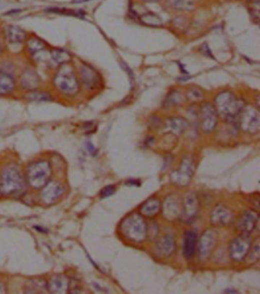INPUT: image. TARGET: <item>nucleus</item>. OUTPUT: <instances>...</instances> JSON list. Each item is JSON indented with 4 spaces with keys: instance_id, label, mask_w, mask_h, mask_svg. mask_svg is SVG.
Masks as SVG:
<instances>
[{
    "instance_id": "39448f33",
    "label": "nucleus",
    "mask_w": 260,
    "mask_h": 294,
    "mask_svg": "<svg viewBox=\"0 0 260 294\" xmlns=\"http://www.w3.org/2000/svg\"><path fill=\"white\" fill-rule=\"evenodd\" d=\"M24 180L20 173L12 167H7L0 176V193L8 196L21 191Z\"/></svg>"
},
{
    "instance_id": "6ab92c4d",
    "label": "nucleus",
    "mask_w": 260,
    "mask_h": 294,
    "mask_svg": "<svg viewBox=\"0 0 260 294\" xmlns=\"http://www.w3.org/2000/svg\"><path fill=\"white\" fill-rule=\"evenodd\" d=\"M198 245L197 233L193 230L186 231L183 239V254L186 258L191 259L194 257Z\"/></svg>"
},
{
    "instance_id": "473e14b6",
    "label": "nucleus",
    "mask_w": 260,
    "mask_h": 294,
    "mask_svg": "<svg viewBox=\"0 0 260 294\" xmlns=\"http://www.w3.org/2000/svg\"><path fill=\"white\" fill-rule=\"evenodd\" d=\"M187 97L191 101H200L203 97V93L200 89L192 87L187 92Z\"/></svg>"
},
{
    "instance_id": "c9c22d12",
    "label": "nucleus",
    "mask_w": 260,
    "mask_h": 294,
    "mask_svg": "<svg viewBox=\"0 0 260 294\" xmlns=\"http://www.w3.org/2000/svg\"><path fill=\"white\" fill-rule=\"evenodd\" d=\"M82 291L80 283L76 280H70L69 281L68 292L70 293H79Z\"/></svg>"
},
{
    "instance_id": "a19ab883",
    "label": "nucleus",
    "mask_w": 260,
    "mask_h": 294,
    "mask_svg": "<svg viewBox=\"0 0 260 294\" xmlns=\"http://www.w3.org/2000/svg\"><path fill=\"white\" fill-rule=\"evenodd\" d=\"M138 181H136V180H129V181L127 182V183H126V184L128 185H136V186H138Z\"/></svg>"
},
{
    "instance_id": "ea45409f",
    "label": "nucleus",
    "mask_w": 260,
    "mask_h": 294,
    "mask_svg": "<svg viewBox=\"0 0 260 294\" xmlns=\"http://www.w3.org/2000/svg\"><path fill=\"white\" fill-rule=\"evenodd\" d=\"M7 292L6 287L5 284L2 283V282H0V293H6Z\"/></svg>"
},
{
    "instance_id": "20e7f679",
    "label": "nucleus",
    "mask_w": 260,
    "mask_h": 294,
    "mask_svg": "<svg viewBox=\"0 0 260 294\" xmlns=\"http://www.w3.org/2000/svg\"><path fill=\"white\" fill-rule=\"evenodd\" d=\"M50 177L52 168L48 161H36L28 167V183L33 188H43L50 181Z\"/></svg>"
},
{
    "instance_id": "4c0bfd02",
    "label": "nucleus",
    "mask_w": 260,
    "mask_h": 294,
    "mask_svg": "<svg viewBox=\"0 0 260 294\" xmlns=\"http://www.w3.org/2000/svg\"><path fill=\"white\" fill-rule=\"evenodd\" d=\"M200 51H201L206 56L209 57V58H214L213 55H212V52H210V49H209L207 44H203V45H202L201 48H200Z\"/></svg>"
},
{
    "instance_id": "72a5a7b5",
    "label": "nucleus",
    "mask_w": 260,
    "mask_h": 294,
    "mask_svg": "<svg viewBox=\"0 0 260 294\" xmlns=\"http://www.w3.org/2000/svg\"><path fill=\"white\" fill-rule=\"evenodd\" d=\"M49 12L58 13V14L68 15V16H72V17H81L82 15L81 12L74 11V10H66V9H52V10H49Z\"/></svg>"
},
{
    "instance_id": "2f4dec72",
    "label": "nucleus",
    "mask_w": 260,
    "mask_h": 294,
    "mask_svg": "<svg viewBox=\"0 0 260 294\" xmlns=\"http://www.w3.org/2000/svg\"><path fill=\"white\" fill-rule=\"evenodd\" d=\"M182 101V96L180 95L178 92L174 91L170 93V95H168L167 98L164 101V106L165 107H171V106H176V105L180 103Z\"/></svg>"
},
{
    "instance_id": "4be33fe9",
    "label": "nucleus",
    "mask_w": 260,
    "mask_h": 294,
    "mask_svg": "<svg viewBox=\"0 0 260 294\" xmlns=\"http://www.w3.org/2000/svg\"><path fill=\"white\" fill-rule=\"evenodd\" d=\"M49 66H62L66 65L71 60V56L68 52L60 49H54L48 53V58H47Z\"/></svg>"
},
{
    "instance_id": "2eb2a0df",
    "label": "nucleus",
    "mask_w": 260,
    "mask_h": 294,
    "mask_svg": "<svg viewBox=\"0 0 260 294\" xmlns=\"http://www.w3.org/2000/svg\"><path fill=\"white\" fill-rule=\"evenodd\" d=\"M64 193V187L60 183L49 181L43 187L40 197L43 203L50 205L55 203Z\"/></svg>"
},
{
    "instance_id": "393cba45",
    "label": "nucleus",
    "mask_w": 260,
    "mask_h": 294,
    "mask_svg": "<svg viewBox=\"0 0 260 294\" xmlns=\"http://www.w3.org/2000/svg\"><path fill=\"white\" fill-rule=\"evenodd\" d=\"M16 81L12 76L6 72H0V95H7L14 91Z\"/></svg>"
},
{
    "instance_id": "6e6552de",
    "label": "nucleus",
    "mask_w": 260,
    "mask_h": 294,
    "mask_svg": "<svg viewBox=\"0 0 260 294\" xmlns=\"http://www.w3.org/2000/svg\"><path fill=\"white\" fill-rule=\"evenodd\" d=\"M218 234L216 230L207 229L202 234L198 241V253L202 260L209 258L217 247Z\"/></svg>"
},
{
    "instance_id": "dca6fc26",
    "label": "nucleus",
    "mask_w": 260,
    "mask_h": 294,
    "mask_svg": "<svg viewBox=\"0 0 260 294\" xmlns=\"http://www.w3.org/2000/svg\"><path fill=\"white\" fill-rule=\"evenodd\" d=\"M81 81L85 86L86 88L88 90H94L100 86L101 83V77L100 74L87 65H82L80 68Z\"/></svg>"
},
{
    "instance_id": "9d476101",
    "label": "nucleus",
    "mask_w": 260,
    "mask_h": 294,
    "mask_svg": "<svg viewBox=\"0 0 260 294\" xmlns=\"http://www.w3.org/2000/svg\"><path fill=\"white\" fill-rule=\"evenodd\" d=\"M200 209L197 196L193 193H188L182 200V212L180 219L186 223L193 222Z\"/></svg>"
},
{
    "instance_id": "cd10ccee",
    "label": "nucleus",
    "mask_w": 260,
    "mask_h": 294,
    "mask_svg": "<svg viewBox=\"0 0 260 294\" xmlns=\"http://www.w3.org/2000/svg\"><path fill=\"white\" fill-rule=\"evenodd\" d=\"M140 20L144 24L152 27H158L162 25V20L154 13H145L140 17Z\"/></svg>"
},
{
    "instance_id": "a878e982",
    "label": "nucleus",
    "mask_w": 260,
    "mask_h": 294,
    "mask_svg": "<svg viewBox=\"0 0 260 294\" xmlns=\"http://www.w3.org/2000/svg\"><path fill=\"white\" fill-rule=\"evenodd\" d=\"M5 34L7 40L11 43H22L26 37V32L23 29L14 26L6 28Z\"/></svg>"
},
{
    "instance_id": "ddd939ff",
    "label": "nucleus",
    "mask_w": 260,
    "mask_h": 294,
    "mask_svg": "<svg viewBox=\"0 0 260 294\" xmlns=\"http://www.w3.org/2000/svg\"><path fill=\"white\" fill-rule=\"evenodd\" d=\"M258 223V213L255 209H248L241 215L238 228L244 235H250L255 231Z\"/></svg>"
},
{
    "instance_id": "4468645a",
    "label": "nucleus",
    "mask_w": 260,
    "mask_h": 294,
    "mask_svg": "<svg viewBox=\"0 0 260 294\" xmlns=\"http://www.w3.org/2000/svg\"><path fill=\"white\" fill-rule=\"evenodd\" d=\"M233 219L234 215L232 211L223 205L216 206L210 215V223L214 226H228L232 224Z\"/></svg>"
},
{
    "instance_id": "aec40b11",
    "label": "nucleus",
    "mask_w": 260,
    "mask_h": 294,
    "mask_svg": "<svg viewBox=\"0 0 260 294\" xmlns=\"http://www.w3.org/2000/svg\"><path fill=\"white\" fill-rule=\"evenodd\" d=\"M21 84L22 87L26 90L34 91L40 87V77L38 74L33 70H26L22 74Z\"/></svg>"
},
{
    "instance_id": "b1692460",
    "label": "nucleus",
    "mask_w": 260,
    "mask_h": 294,
    "mask_svg": "<svg viewBox=\"0 0 260 294\" xmlns=\"http://www.w3.org/2000/svg\"><path fill=\"white\" fill-rule=\"evenodd\" d=\"M187 127H188V122L183 118H171L166 122V128L167 130L176 135L183 133Z\"/></svg>"
},
{
    "instance_id": "5701e85b",
    "label": "nucleus",
    "mask_w": 260,
    "mask_h": 294,
    "mask_svg": "<svg viewBox=\"0 0 260 294\" xmlns=\"http://www.w3.org/2000/svg\"><path fill=\"white\" fill-rule=\"evenodd\" d=\"M140 214L145 217H154L161 210V203L158 198L152 197L140 206Z\"/></svg>"
},
{
    "instance_id": "f704fd0d",
    "label": "nucleus",
    "mask_w": 260,
    "mask_h": 294,
    "mask_svg": "<svg viewBox=\"0 0 260 294\" xmlns=\"http://www.w3.org/2000/svg\"><path fill=\"white\" fill-rule=\"evenodd\" d=\"M158 233H159V228H158V225L155 223L150 224V225L148 224V229H146V238H150L151 239L152 238H156L158 236Z\"/></svg>"
},
{
    "instance_id": "7c9ffc66",
    "label": "nucleus",
    "mask_w": 260,
    "mask_h": 294,
    "mask_svg": "<svg viewBox=\"0 0 260 294\" xmlns=\"http://www.w3.org/2000/svg\"><path fill=\"white\" fill-rule=\"evenodd\" d=\"M171 4L174 8L178 10H192L194 7L192 0H171Z\"/></svg>"
},
{
    "instance_id": "0eeeda50",
    "label": "nucleus",
    "mask_w": 260,
    "mask_h": 294,
    "mask_svg": "<svg viewBox=\"0 0 260 294\" xmlns=\"http://www.w3.org/2000/svg\"><path fill=\"white\" fill-rule=\"evenodd\" d=\"M194 164L192 158H183L180 167L171 174V182L176 186L184 187L188 184L194 174Z\"/></svg>"
},
{
    "instance_id": "1a4fd4ad",
    "label": "nucleus",
    "mask_w": 260,
    "mask_h": 294,
    "mask_svg": "<svg viewBox=\"0 0 260 294\" xmlns=\"http://www.w3.org/2000/svg\"><path fill=\"white\" fill-rule=\"evenodd\" d=\"M252 242L248 235H241L235 238L229 246L230 257L235 261L240 262L245 260Z\"/></svg>"
},
{
    "instance_id": "bb28decb",
    "label": "nucleus",
    "mask_w": 260,
    "mask_h": 294,
    "mask_svg": "<svg viewBox=\"0 0 260 294\" xmlns=\"http://www.w3.org/2000/svg\"><path fill=\"white\" fill-rule=\"evenodd\" d=\"M45 47V44L38 39H30L27 42L28 51L34 56L44 51Z\"/></svg>"
},
{
    "instance_id": "7ed1b4c3",
    "label": "nucleus",
    "mask_w": 260,
    "mask_h": 294,
    "mask_svg": "<svg viewBox=\"0 0 260 294\" xmlns=\"http://www.w3.org/2000/svg\"><path fill=\"white\" fill-rule=\"evenodd\" d=\"M54 85L62 94L74 96L80 90L79 82L72 70L68 65H62L54 78Z\"/></svg>"
},
{
    "instance_id": "e433bc0d",
    "label": "nucleus",
    "mask_w": 260,
    "mask_h": 294,
    "mask_svg": "<svg viewBox=\"0 0 260 294\" xmlns=\"http://www.w3.org/2000/svg\"><path fill=\"white\" fill-rule=\"evenodd\" d=\"M116 187L112 186V185H108L106 186L104 188L102 189L100 191V197L102 199H104V198L110 197V196H112L116 192Z\"/></svg>"
},
{
    "instance_id": "37998d69",
    "label": "nucleus",
    "mask_w": 260,
    "mask_h": 294,
    "mask_svg": "<svg viewBox=\"0 0 260 294\" xmlns=\"http://www.w3.org/2000/svg\"><path fill=\"white\" fill-rule=\"evenodd\" d=\"M250 2H258V0H248Z\"/></svg>"
},
{
    "instance_id": "f257e3e1",
    "label": "nucleus",
    "mask_w": 260,
    "mask_h": 294,
    "mask_svg": "<svg viewBox=\"0 0 260 294\" xmlns=\"http://www.w3.org/2000/svg\"><path fill=\"white\" fill-rule=\"evenodd\" d=\"M148 223L140 213H132L122 221L120 232L129 241L140 243L146 238Z\"/></svg>"
},
{
    "instance_id": "423d86ee",
    "label": "nucleus",
    "mask_w": 260,
    "mask_h": 294,
    "mask_svg": "<svg viewBox=\"0 0 260 294\" xmlns=\"http://www.w3.org/2000/svg\"><path fill=\"white\" fill-rule=\"evenodd\" d=\"M238 125L244 132L250 134L258 132L260 129V116L258 110L252 106H244L238 116Z\"/></svg>"
},
{
    "instance_id": "f03ea898",
    "label": "nucleus",
    "mask_w": 260,
    "mask_h": 294,
    "mask_svg": "<svg viewBox=\"0 0 260 294\" xmlns=\"http://www.w3.org/2000/svg\"><path fill=\"white\" fill-rule=\"evenodd\" d=\"M244 106L242 102L230 92H222L216 98V112L226 121H234L236 119Z\"/></svg>"
},
{
    "instance_id": "f8f14e48",
    "label": "nucleus",
    "mask_w": 260,
    "mask_h": 294,
    "mask_svg": "<svg viewBox=\"0 0 260 294\" xmlns=\"http://www.w3.org/2000/svg\"><path fill=\"white\" fill-rule=\"evenodd\" d=\"M200 119L203 132L208 133L216 129L218 123V113L214 106L204 103L200 109Z\"/></svg>"
},
{
    "instance_id": "9b49d317",
    "label": "nucleus",
    "mask_w": 260,
    "mask_h": 294,
    "mask_svg": "<svg viewBox=\"0 0 260 294\" xmlns=\"http://www.w3.org/2000/svg\"><path fill=\"white\" fill-rule=\"evenodd\" d=\"M162 215L167 220L172 221L180 218L182 212V200L177 195H170L161 204Z\"/></svg>"
},
{
    "instance_id": "a211bd4d",
    "label": "nucleus",
    "mask_w": 260,
    "mask_h": 294,
    "mask_svg": "<svg viewBox=\"0 0 260 294\" xmlns=\"http://www.w3.org/2000/svg\"><path fill=\"white\" fill-rule=\"evenodd\" d=\"M69 279L64 275H54L47 282L48 289L52 293H66L69 287Z\"/></svg>"
},
{
    "instance_id": "58836bf2",
    "label": "nucleus",
    "mask_w": 260,
    "mask_h": 294,
    "mask_svg": "<svg viewBox=\"0 0 260 294\" xmlns=\"http://www.w3.org/2000/svg\"><path fill=\"white\" fill-rule=\"evenodd\" d=\"M86 148L88 150V152L92 154V155H96L97 153L96 148L94 147V145L90 143V142H87L86 143Z\"/></svg>"
},
{
    "instance_id": "c85d7f7f",
    "label": "nucleus",
    "mask_w": 260,
    "mask_h": 294,
    "mask_svg": "<svg viewBox=\"0 0 260 294\" xmlns=\"http://www.w3.org/2000/svg\"><path fill=\"white\" fill-rule=\"evenodd\" d=\"M260 241L257 239L256 242L254 245H251L250 249L248 252L245 260L249 262L250 264H254L256 262L260 260Z\"/></svg>"
},
{
    "instance_id": "412c9836",
    "label": "nucleus",
    "mask_w": 260,
    "mask_h": 294,
    "mask_svg": "<svg viewBox=\"0 0 260 294\" xmlns=\"http://www.w3.org/2000/svg\"><path fill=\"white\" fill-rule=\"evenodd\" d=\"M23 291L26 293H46L48 292L47 282L40 278H32L26 281Z\"/></svg>"
},
{
    "instance_id": "f3484780",
    "label": "nucleus",
    "mask_w": 260,
    "mask_h": 294,
    "mask_svg": "<svg viewBox=\"0 0 260 294\" xmlns=\"http://www.w3.org/2000/svg\"><path fill=\"white\" fill-rule=\"evenodd\" d=\"M176 241L171 235H165L156 241L155 252L160 257H167L172 255L176 251Z\"/></svg>"
},
{
    "instance_id": "c756f323",
    "label": "nucleus",
    "mask_w": 260,
    "mask_h": 294,
    "mask_svg": "<svg viewBox=\"0 0 260 294\" xmlns=\"http://www.w3.org/2000/svg\"><path fill=\"white\" fill-rule=\"evenodd\" d=\"M28 100L32 102H47L52 100V97L48 93L43 92L32 91V93L26 97Z\"/></svg>"
},
{
    "instance_id": "79ce46f5",
    "label": "nucleus",
    "mask_w": 260,
    "mask_h": 294,
    "mask_svg": "<svg viewBox=\"0 0 260 294\" xmlns=\"http://www.w3.org/2000/svg\"><path fill=\"white\" fill-rule=\"evenodd\" d=\"M145 2H156V1H159V0H144Z\"/></svg>"
}]
</instances>
